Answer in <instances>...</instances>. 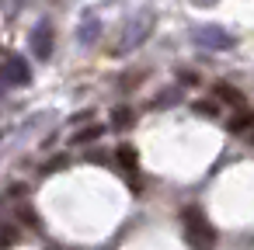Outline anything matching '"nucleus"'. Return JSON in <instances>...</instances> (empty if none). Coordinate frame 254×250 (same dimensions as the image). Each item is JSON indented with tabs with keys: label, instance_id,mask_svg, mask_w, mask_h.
<instances>
[{
	"label": "nucleus",
	"instance_id": "f257e3e1",
	"mask_svg": "<svg viewBox=\"0 0 254 250\" xmlns=\"http://www.w3.org/2000/svg\"><path fill=\"white\" fill-rule=\"evenodd\" d=\"M150 32H153V11H136V14L126 21V28H122V39H119V49H115V52L126 56V52L139 49Z\"/></svg>",
	"mask_w": 254,
	"mask_h": 250
},
{
	"label": "nucleus",
	"instance_id": "f03ea898",
	"mask_svg": "<svg viewBox=\"0 0 254 250\" xmlns=\"http://www.w3.org/2000/svg\"><path fill=\"white\" fill-rule=\"evenodd\" d=\"M185 233L195 250H212V243H216V229L209 226V219L198 208H185Z\"/></svg>",
	"mask_w": 254,
	"mask_h": 250
},
{
	"label": "nucleus",
	"instance_id": "7ed1b4c3",
	"mask_svg": "<svg viewBox=\"0 0 254 250\" xmlns=\"http://www.w3.org/2000/svg\"><path fill=\"white\" fill-rule=\"evenodd\" d=\"M191 42L202 46V49H209V52H226V49H233V35H230L226 28H219V25H202V28H195V32H191Z\"/></svg>",
	"mask_w": 254,
	"mask_h": 250
},
{
	"label": "nucleus",
	"instance_id": "20e7f679",
	"mask_svg": "<svg viewBox=\"0 0 254 250\" xmlns=\"http://www.w3.org/2000/svg\"><path fill=\"white\" fill-rule=\"evenodd\" d=\"M53 42H56L53 25H49V21L35 25V32H32V52H35V59H49V56H53Z\"/></svg>",
	"mask_w": 254,
	"mask_h": 250
},
{
	"label": "nucleus",
	"instance_id": "39448f33",
	"mask_svg": "<svg viewBox=\"0 0 254 250\" xmlns=\"http://www.w3.org/2000/svg\"><path fill=\"white\" fill-rule=\"evenodd\" d=\"M28 63L21 59V56H7V63H4V80L7 84H14V87H25L28 84Z\"/></svg>",
	"mask_w": 254,
	"mask_h": 250
},
{
	"label": "nucleus",
	"instance_id": "423d86ee",
	"mask_svg": "<svg viewBox=\"0 0 254 250\" xmlns=\"http://www.w3.org/2000/svg\"><path fill=\"white\" fill-rule=\"evenodd\" d=\"M77 39H80V46H91V42H98V39H101V18H98V14H87V18L80 21V32H77Z\"/></svg>",
	"mask_w": 254,
	"mask_h": 250
},
{
	"label": "nucleus",
	"instance_id": "0eeeda50",
	"mask_svg": "<svg viewBox=\"0 0 254 250\" xmlns=\"http://www.w3.org/2000/svg\"><path fill=\"white\" fill-rule=\"evenodd\" d=\"M216 94H219L223 101H230L233 108H244V94H240L237 87H230V84H216Z\"/></svg>",
	"mask_w": 254,
	"mask_h": 250
},
{
	"label": "nucleus",
	"instance_id": "6e6552de",
	"mask_svg": "<svg viewBox=\"0 0 254 250\" xmlns=\"http://www.w3.org/2000/svg\"><path fill=\"white\" fill-rule=\"evenodd\" d=\"M112 122H115V129H129V125H132V111H129V108H119Z\"/></svg>",
	"mask_w": 254,
	"mask_h": 250
},
{
	"label": "nucleus",
	"instance_id": "1a4fd4ad",
	"mask_svg": "<svg viewBox=\"0 0 254 250\" xmlns=\"http://www.w3.org/2000/svg\"><path fill=\"white\" fill-rule=\"evenodd\" d=\"M98 136H101V125H91V129H84V132H77L73 143H91V139H98Z\"/></svg>",
	"mask_w": 254,
	"mask_h": 250
},
{
	"label": "nucleus",
	"instance_id": "9d476101",
	"mask_svg": "<svg viewBox=\"0 0 254 250\" xmlns=\"http://www.w3.org/2000/svg\"><path fill=\"white\" fill-rule=\"evenodd\" d=\"M247 125H251V118H247V111H240V118H233V122H230V129H233V132H244Z\"/></svg>",
	"mask_w": 254,
	"mask_h": 250
},
{
	"label": "nucleus",
	"instance_id": "9b49d317",
	"mask_svg": "<svg viewBox=\"0 0 254 250\" xmlns=\"http://www.w3.org/2000/svg\"><path fill=\"white\" fill-rule=\"evenodd\" d=\"M195 111H198V115H216V108H212L209 101H198V104H195Z\"/></svg>",
	"mask_w": 254,
	"mask_h": 250
},
{
	"label": "nucleus",
	"instance_id": "f8f14e48",
	"mask_svg": "<svg viewBox=\"0 0 254 250\" xmlns=\"http://www.w3.org/2000/svg\"><path fill=\"white\" fill-rule=\"evenodd\" d=\"M191 4H195V7H216L219 0H191Z\"/></svg>",
	"mask_w": 254,
	"mask_h": 250
}]
</instances>
